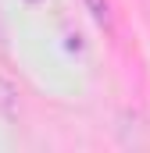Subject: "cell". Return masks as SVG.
Returning <instances> with one entry per match:
<instances>
[{
	"instance_id": "1",
	"label": "cell",
	"mask_w": 150,
	"mask_h": 153,
	"mask_svg": "<svg viewBox=\"0 0 150 153\" xmlns=\"http://www.w3.org/2000/svg\"><path fill=\"white\" fill-rule=\"evenodd\" d=\"M18 107H22V96H18V89H14V82L0 75V114H4V117H14Z\"/></svg>"
},
{
	"instance_id": "2",
	"label": "cell",
	"mask_w": 150,
	"mask_h": 153,
	"mask_svg": "<svg viewBox=\"0 0 150 153\" xmlns=\"http://www.w3.org/2000/svg\"><path fill=\"white\" fill-rule=\"evenodd\" d=\"M82 4H86V11L93 14V22L111 25V0H82Z\"/></svg>"
}]
</instances>
